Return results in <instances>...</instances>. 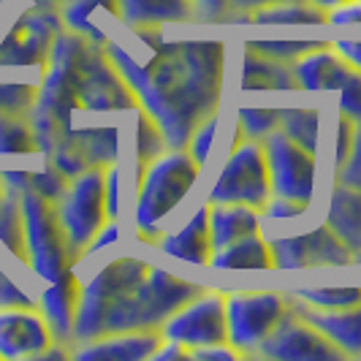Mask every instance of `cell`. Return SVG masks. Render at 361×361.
<instances>
[{"instance_id":"obj_8","label":"cell","mask_w":361,"mask_h":361,"mask_svg":"<svg viewBox=\"0 0 361 361\" xmlns=\"http://www.w3.org/2000/svg\"><path fill=\"white\" fill-rule=\"evenodd\" d=\"M54 207H57V217L66 231L73 261L76 267H82L85 247L109 220L106 204H104V169H87L71 177L66 185V193Z\"/></svg>"},{"instance_id":"obj_49","label":"cell","mask_w":361,"mask_h":361,"mask_svg":"<svg viewBox=\"0 0 361 361\" xmlns=\"http://www.w3.org/2000/svg\"><path fill=\"white\" fill-rule=\"evenodd\" d=\"M180 359H190V350H188L185 345L174 343V340H166V337H163L149 361H180Z\"/></svg>"},{"instance_id":"obj_36","label":"cell","mask_w":361,"mask_h":361,"mask_svg":"<svg viewBox=\"0 0 361 361\" xmlns=\"http://www.w3.org/2000/svg\"><path fill=\"white\" fill-rule=\"evenodd\" d=\"M353 133H356V123L348 120L343 114H334L331 126H329V169L331 174L343 169V163L350 155V147H353Z\"/></svg>"},{"instance_id":"obj_46","label":"cell","mask_w":361,"mask_h":361,"mask_svg":"<svg viewBox=\"0 0 361 361\" xmlns=\"http://www.w3.org/2000/svg\"><path fill=\"white\" fill-rule=\"evenodd\" d=\"M199 8V25L204 27H215L226 25L231 17V3L228 0H193Z\"/></svg>"},{"instance_id":"obj_23","label":"cell","mask_w":361,"mask_h":361,"mask_svg":"<svg viewBox=\"0 0 361 361\" xmlns=\"http://www.w3.org/2000/svg\"><path fill=\"white\" fill-rule=\"evenodd\" d=\"M324 223L343 239L345 247L356 255V267H361V190L343 182H331Z\"/></svg>"},{"instance_id":"obj_22","label":"cell","mask_w":361,"mask_h":361,"mask_svg":"<svg viewBox=\"0 0 361 361\" xmlns=\"http://www.w3.org/2000/svg\"><path fill=\"white\" fill-rule=\"evenodd\" d=\"M293 307L299 310L345 359H361V305L348 310H312L293 299Z\"/></svg>"},{"instance_id":"obj_2","label":"cell","mask_w":361,"mask_h":361,"mask_svg":"<svg viewBox=\"0 0 361 361\" xmlns=\"http://www.w3.org/2000/svg\"><path fill=\"white\" fill-rule=\"evenodd\" d=\"M204 283L152 264L139 255H114L82 280L73 321V343L109 331L161 329V324L193 299Z\"/></svg>"},{"instance_id":"obj_41","label":"cell","mask_w":361,"mask_h":361,"mask_svg":"<svg viewBox=\"0 0 361 361\" xmlns=\"http://www.w3.org/2000/svg\"><path fill=\"white\" fill-rule=\"evenodd\" d=\"M3 307H36V296L22 288L0 264V310Z\"/></svg>"},{"instance_id":"obj_25","label":"cell","mask_w":361,"mask_h":361,"mask_svg":"<svg viewBox=\"0 0 361 361\" xmlns=\"http://www.w3.org/2000/svg\"><path fill=\"white\" fill-rule=\"evenodd\" d=\"M212 271H274V255H271L269 234L242 236L236 242H228L223 247H215L209 258Z\"/></svg>"},{"instance_id":"obj_3","label":"cell","mask_w":361,"mask_h":361,"mask_svg":"<svg viewBox=\"0 0 361 361\" xmlns=\"http://www.w3.org/2000/svg\"><path fill=\"white\" fill-rule=\"evenodd\" d=\"M199 163L190 158L185 147H169L155 161H149L133 177V204L130 226L136 242L147 247L166 231V226L177 217L180 207L196 193L201 182Z\"/></svg>"},{"instance_id":"obj_4","label":"cell","mask_w":361,"mask_h":361,"mask_svg":"<svg viewBox=\"0 0 361 361\" xmlns=\"http://www.w3.org/2000/svg\"><path fill=\"white\" fill-rule=\"evenodd\" d=\"M226 299V340L242 359L255 356L264 340L293 307L288 290L277 286H234L223 288Z\"/></svg>"},{"instance_id":"obj_20","label":"cell","mask_w":361,"mask_h":361,"mask_svg":"<svg viewBox=\"0 0 361 361\" xmlns=\"http://www.w3.org/2000/svg\"><path fill=\"white\" fill-rule=\"evenodd\" d=\"M228 27H280V30H296V27H326V11L312 6L307 0H283V3H267L245 14H231Z\"/></svg>"},{"instance_id":"obj_35","label":"cell","mask_w":361,"mask_h":361,"mask_svg":"<svg viewBox=\"0 0 361 361\" xmlns=\"http://www.w3.org/2000/svg\"><path fill=\"white\" fill-rule=\"evenodd\" d=\"M217 136H220V111L212 114V117H207V120H201L199 126L193 128L185 149L190 152V158L199 163L201 169H207L212 163V158H215Z\"/></svg>"},{"instance_id":"obj_12","label":"cell","mask_w":361,"mask_h":361,"mask_svg":"<svg viewBox=\"0 0 361 361\" xmlns=\"http://www.w3.org/2000/svg\"><path fill=\"white\" fill-rule=\"evenodd\" d=\"M161 337L185 345L188 350L226 340V299L220 286L204 288L177 307L161 324Z\"/></svg>"},{"instance_id":"obj_45","label":"cell","mask_w":361,"mask_h":361,"mask_svg":"<svg viewBox=\"0 0 361 361\" xmlns=\"http://www.w3.org/2000/svg\"><path fill=\"white\" fill-rule=\"evenodd\" d=\"M326 27L331 30H361V0H350L326 14Z\"/></svg>"},{"instance_id":"obj_11","label":"cell","mask_w":361,"mask_h":361,"mask_svg":"<svg viewBox=\"0 0 361 361\" xmlns=\"http://www.w3.org/2000/svg\"><path fill=\"white\" fill-rule=\"evenodd\" d=\"M123 128L120 126H73L52 152L44 158L71 180L87 169H106L123 163Z\"/></svg>"},{"instance_id":"obj_47","label":"cell","mask_w":361,"mask_h":361,"mask_svg":"<svg viewBox=\"0 0 361 361\" xmlns=\"http://www.w3.org/2000/svg\"><path fill=\"white\" fill-rule=\"evenodd\" d=\"M190 359L196 361H239V350L228 340L223 343H212V345H201V348H193L190 350Z\"/></svg>"},{"instance_id":"obj_53","label":"cell","mask_w":361,"mask_h":361,"mask_svg":"<svg viewBox=\"0 0 361 361\" xmlns=\"http://www.w3.org/2000/svg\"><path fill=\"white\" fill-rule=\"evenodd\" d=\"M3 193H6V188H3V177H0V196H3Z\"/></svg>"},{"instance_id":"obj_16","label":"cell","mask_w":361,"mask_h":361,"mask_svg":"<svg viewBox=\"0 0 361 361\" xmlns=\"http://www.w3.org/2000/svg\"><path fill=\"white\" fill-rule=\"evenodd\" d=\"M79 290H82L79 267H71L57 280L41 283V290L36 293V307L44 315V321L49 324L57 343H73V321H76V307H79Z\"/></svg>"},{"instance_id":"obj_33","label":"cell","mask_w":361,"mask_h":361,"mask_svg":"<svg viewBox=\"0 0 361 361\" xmlns=\"http://www.w3.org/2000/svg\"><path fill=\"white\" fill-rule=\"evenodd\" d=\"M324 41H329V38H245L242 44L255 49V52L267 54V57H274L280 63H293L296 57H302L307 49L324 44Z\"/></svg>"},{"instance_id":"obj_9","label":"cell","mask_w":361,"mask_h":361,"mask_svg":"<svg viewBox=\"0 0 361 361\" xmlns=\"http://www.w3.org/2000/svg\"><path fill=\"white\" fill-rule=\"evenodd\" d=\"M264 155L269 169L271 196L299 201L312 209L321 182V158L288 139L280 128L264 139Z\"/></svg>"},{"instance_id":"obj_7","label":"cell","mask_w":361,"mask_h":361,"mask_svg":"<svg viewBox=\"0 0 361 361\" xmlns=\"http://www.w3.org/2000/svg\"><path fill=\"white\" fill-rule=\"evenodd\" d=\"M63 30V19L54 6L27 3L0 33V71L41 73Z\"/></svg>"},{"instance_id":"obj_13","label":"cell","mask_w":361,"mask_h":361,"mask_svg":"<svg viewBox=\"0 0 361 361\" xmlns=\"http://www.w3.org/2000/svg\"><path fill=\"white\" fill-rule=\"evenodd\" d=\"M261 359L274 361H343L345 356L310 324L296 307L277 324V329L258 348Z\"/></svg>"},{"instance_id":"obj_40","label":"cell","mask_w":361,"mask_h":361,"mask_svg":"<svg viewBox=\"0 0 361 361\" xmlns=\"http://www.w3.org/2000/svg\"><path fill=\"white\" fill-rule=\"evenodd\" d=\"M264 223H299L310 215V207L299 204V201L283 199V196H269V201L261 207Z\"/></svg>"},{"instance_id":"obj_18","label":"cell","mask_w":361,"mask_h":361,"mask_svg":"<svg viewBox=\"0 0 361 361\" xmlns=\"http://www.w3.org/2000/svg\"><path fill=\"white\" fill-rule=\"evenodd\" d=\"M120 27L126 30H169L199 25L193 0H117Z\"/></svg>"},{"instance_id":"obj_27","label":"cell","mask_w":361,"mask_h":361,"mask_svg":"<svg viewBox=\"0 0 361 361\" xmlns=\"http://www.w3.org/2000/svg\"><path fill=\"white\" fill-rule=\"evenodd\" d=\"M280 130L312 155L324 158L326 114L318 106H280Z\"/></svg>"},{"instance_id":"obj_37","label":"cell","mask_w":361,"mask_h":361,"mask_svg":"<svg viewBox=\"0 0 361 361\" xmlns=\"http://www.w3.org/2000/svg\"><path fill=\"white\" fill-rule=\"evenodd\" d=\"M126 180L128 171L123 163H114L104 169V204L109 220H123L126 212Z\"/></svg>"},{"instance_id":"obj_28","label":"cell","mask_w":361,"mask_h":361,"mask_svg":"<svg viewBox=\"0 0 361 361\" xmlns=\"http://www.w3.org/2000/svg\"><path fill=\"white\" fill-rule=\"evenodd\" d=\"M288 293L312 310H348L361 305V286H293Z\"/></svg>"},{"instance_id":"obj_31","label":"cell","mask_w":361,"mask_h":361,"mask_svg":"<svg viewBox=\"0 0 361 361\" xmlns=\"http://www.w3.org/2000/svg\"><path fill=\"white\" fill-rule=\"evenodd\" d=\"M133 114H136V126H133V177H136L147 163L155 161L163 149H169V145L163 139L161 128L142 109H136Z\"/></svg>"},{"instance_id":"obj_32","label":"cell","mask_w":361,"mask_h":361,"mask_svg":"<svg viewBox=\"0 0 361 361\" xmlns=\"http://www.w3.org/2000/svg\"><path fill=\"white\" fill-rule=\"evenodd\" d=\"M280 128V106H239L234 133L242 139L264 142Z\"/></svg>"},{"instance_id":"obj_29","label":"cell","mask_w":361,"mask_h":361,"mask_svg":"<svg viewBox=\"0 0 361 361\" xmlns=\"http://www.w3.org/2000/svg\"><path fill=\"white\" fill-rule=\"evenodd\" d=\"M33 155H38V142L30 114H0V158Z\"/></svg>"},{"instance_id":"obj_17","label":"cell","mask_w":361,"mask_h":361,"mask_svg":"<svg viewBox=\"0 0 361 361\" xmlns=\"http://www.w3.org/2000/svg\"><path fill=\"white\" fill-rule=\"evenodd\" d=\"M158 329L109 331L87 343H73L71 359L76 361H149L161 343Z\"/></svg>"},{"instance_id":"obj_15","label":"cell","mask_w":361,"mask_h":361,"mask_svg":"<svg viewBox=\"0 0 361 361\" xmlns=\"http://www.w3.org/2000/svg\"><path fill=\"white\" fill-rule=\"evenodd\" d=\"M57 343L38 307L0 310V361L41 359Z\"/></svg>"},{"instance_id":"obj_6","label":"cell","mask_w":361,"mask_h":361,"mask_svg":"<svg viewBox=\"0 0 361 361\" xmlns=\"http://www.w3.org/2000/svg\"><path fill=\"white\" fill-rule=\"evenodd\" d=\"M271 196L269 169L264 142L242 139L234 133V145L223 152L212 185L207 188V204H247L261 209Z\"/></svg>"},{"instance_id":"obj_21","label":"cell","mask_w":361,"mask_h":361,"mask_svg":"<svg viewBox=\"0 0 361 361\" xmlns=\"http://www.w3.org/2000/svg\"><path fill=\"white\" fill-rule=\"evenodd\" d=\"M63 27L104 44L120 27L117 0H63L57 6Z\"/></svg>"},{"instance_id":"obj_30","label":"cell","mask_w":361,"mask_h":361,"mask_svg":"<svg viewBox=\"0 0 361 361\" xmlns=\"http://www.w3.org/2000/svg\"><path fill=\"white\" fill-rule=\"evenodd\" d=\"M0 247L25 267V226L19 196L14 193L0 196Z\"/></svg>"},{"instance_id":"obj_5","label":"cell","mask_w":361,"mask_h":361,"mask_svg":"<svg viewBox=\"0 0 361 361\" xmlns=\"http://www.w3.org/2000/svg\"><path fill=\"white\" fill-rule=\"evenodd\" d=\"M19 207L25 226V269L38 283H49L66 269L76 267L52 201L41 199L33 190H25L19 196Z\"/></svg>"},{"instance_id":"obj_39","label":"cell","mask_w":361,"mask_h":361,"mask_svg":"<svg viewBox=\"0 0 361 361\" xmlns=\"http://www.w3.org/2000/svg\"><path fill=\"white\" fill-rule=\"evenodd\" d=\"M337 114H343L353 123H361V71L345 76L343 87L337 90Z\"/></svg>"},{"instance_id":"obj_10","label":"cell","mask_w":361,"mask_h":361,"mask_svg":"<svg viewBox=\"0 0 361 361\" xmlns=\"http://www.w3.org/2000/svg\"><path fill=\"white\" fill-rule=\"evenodd\" d=\"M274 271H312V269H345L356 267V255L343 245L324 220L302 234L269 236Z\"/></svg>"},{"instance_id":"obj_54","label":"cell","mask_w":361,"mask_h":361,"mask_svg":"<svg viewBox=\"0 0 361 361\" xmlns=\"http://www.w3.org/2000/svg\"><path fill=\"white\" fill-rule=\"evenodd\" d=\"M0 8H3V0H0Z\"/></svg>"},{"instance_id":"obj_24","label":"cell","mask_w":361,"mask_h":361,"mask_svg":"<svg viewBox=\"0 0 361 361\" xmlns=\"http://www.w3.org/2000/svg\"><path fill=\"white\" fill-rule=\"evenodd\" d=\"M239 92H299L290 63L255 52L242 44V66H239Z\"/></svg>"},{"instance_id":"obj_48","label":"cell","mask_w":361,"mask_h":361,"mask_svg":"<svg viewBox=\"0 0 361 361\" xmlns=\"http://www.w3.org/2000/svg\"><path fill=\"white\" fill-rule=\"evenodd\" d=\"M0 177H3V188L6 193H14L22 196L25 190H30V169H0Z\"/></svg>"},{"instance_id":"obj_44","label":"cell","mask_w":361,"mask_h":361,"mask_svg":"<svg viewBox=\"0 0 361 361\" xmlns=\"http://www.w3.org/2000/svg\"><path fill=\"white\" fill-rule=\"evenodd\" d=\"M329 41L348 68L361 71V30H340V36H331Z\"/></svg>"},{"instance_id":"obj_19","label":"cell","mask_w":361,"mask_h":361,"mask_svg":"<svg viewBox=\"0 0 361 361\" xmlns=\"http://www.w3.org/2000/svg\"><path fill=\"white\" fill-rule=\"evenodd\" d=\"M290 71H293L299 92H337L350 68L331 47V41H324L307 49L302 57H296L290 63Z\"/></svg>"},{"instance_id":"obj_52","label":"cell","mask_w":361,"mask_h":361,"mask_svg":"<svg viewBox=\"0 0 361 361\" xmlns=\"http://www.w3.org/2000/svg\"><path fill=\"white\" fill-rule=\"evenodd\" d=\"M30 3H41V6H54V8H57L63 0H30Z\"/></svg>"},{"instance_id":"obj_42","label":"cell","mask_w":361,"mask_h":361,"mask_svg":"<svg viewBox=\"0 0 361 361\" xmlns=\"http://www.w3.org/2000/svg\"><path fill=\"white\" fill-rule=\"evenodd\" d=\"M331 182H343L361 190V123H356V133H353V147H350V155L343 163L340 171L331 174Z\"/></svg>"},{"instance_id":"obj_1","label":"cell","mask_w":361,"mask_h":361,"mask_svg":"<svg viewBox=\"0 0 361 361\" xmlns=\"http://www.w3.org/2000/svg\"><path fill=\"white\" fill-rule=\"evenodd\" d=\"M104 49L133 92L136 109L161 128L169 147H185L193 128L223 106L228 76L226 38L117 27L104 41Z\"/></svg>"},{"instance_id":"obj_38","label":"cell","mask_w":361,"mask_h":361,"mask_svg":"<svg viewBox=\"0 0 361 361\" xmlns=\"http://www.w3.org/2000/svg\"><path fill=\"white\" fill-rule=\"evenodd\" d=\"M66 185H68V180L49 161H44L38 169H30V190L41 199L57 204L60 196L66 193Z\"/></svg>"},{"instance_id":"obj_14","label":"cell","mask_w":361,"mask_h":361,"mask_svg":"<svg viewBox=\"0 0 361 361\" xmlns=\"http://www.w3.org/2000/svg\"><path fill=\"white\" fill-rule=\"evenodd\" d=\"M152 250L185 267H209V258L215 253L209 231V204L201 199L174 226H166V231L155 239Z\"/></svg>"},{"instance_id":"obj_34","label":"cell","mask_w":361,"mask_h":361,"mask_svg":"<svg viewBox=\"0 0 361 361\" xmlns=\"http://www.w3.org/2000/svg\"><path fill=\"white\" fill-rule=\"evenodd\" d=\"M38 79H0V114H30Z\"/></svg>"},{"instance_id":"obj_50","label":"cell","mask_w":361,"mask_h":361,"mask_svg":"<svg viewBox=\"0 0 361 361\" xmlns=\"http://www.w3.org/2000/svg\"><path fill=\"white\" fill-rule=\"evenodd\" d=\"M231 3V14H245V11H253L258 6H267V3H283V0H228Z\"/></svg>"},{"instance_id":"obj_51","label":"cell","mask_w":361,"mask_h":361,"mask_svg":"<svg viewBox=\"0 0 361 361\" xmlns=\"http://www.w3.org/2000/svg\"><path fill=\"white\" fill-rule=\"evenodd\" d=\"M307 3H312V6H318L321 11H331V8H337V6H345V3H350V0H307Z\"/></svg>"},{"instance_id":"obj_26","label":"cell","mask_w":361,"mask_h":361,"mask_svg":"<svg viewBox=\"0 0 361 361\" xmlns=\"http://www.w3.org/2000/svg\"><path fill=\"white\" fill-rule=\"evenodd\" d=\"M209 231L212 245L223 247L242 236L261 234L264 231V215L247 204H209Z\"/></svg>"},{"instance_id":"obj_43","label":"cell","mask_w":361,"mask_h":361,"mask_svg":"<svg viewBox=\"0 0 361 361\" xmlns=\"http://www.w3.org/2000/svg\"><path fill=\"white\" fill-rule=\"evenodd\" d=\"M120 242H123V220H106V223L101 226V231L90 239V245L85 247L82 264H85V261H90L92 255H98V253H104V250L117 247Z\"/></svg>"}]
</instances>
